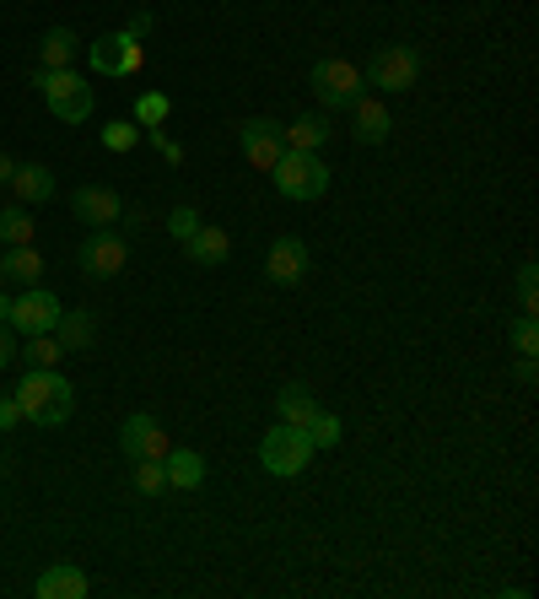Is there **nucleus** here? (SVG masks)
I'll return each mask as SVG.
<instances>
[{"label":"nucleus","mask_w":539,"mask_h":599,"mask_svg":"<svg viewBox=\"0 0 539 599\" xmlns=\"http://www.w3.org/2000/svg\"><path fill=\"white\" fill-rule=\"evenodd\" d=\"M167 114H173V103H167L162 92H140V98H135V125H140V130H156Z\"/></svg>","instance_id":"obj_26"},{"label":"nucleus","mask_w":539,"mask_h":599,"mask_svg":"<svg viewBox=\"0 0 539 599\" xmlns=\"http://www.w3.org/2000/svg\"><path fill=\"white\" fill-rule=\"evenodd\" d=\"M518 302H524V313H535V308H539V271H535V265H524V271H518Z\"/></svg>","instance_id":"obj_31"},{"label":"nucleus","mask_w":539,"mask_h":599,"mask_svg":"<svg viewBox=\"0 0 539 599\" xmlns=\"http://www.w3.org/2000/svg\"><path fill=\"white\" fill-rule=\"evenodd\" d=\"M22 427V411H16V395H0V433Z\"/></svg>","instance_id":"obj_33"},{"label":"nucleus","mask_w":539,"mask_h":599,"mask_svg":"<svg viewBox=\"0 0 539 599\" xmlns=\"http://www.w3.org/2000/svg\"><path fill=\"white\" fill-rule=\"evenodd\" d=\"M329 136H335V130H329V120H324V114H308V120L286 125V147H291V151H318Z\"/></svg>","instance_id":"obj_22"},{"label":"nucleus","mask_w":539,"mask_h":599,"mask_svg":"<svg viewBox=\"0 0 539 599\" xmlns=\"http://www.w3.org/2000/svg\"><path fill=\"white\" fill-rule=\"evenodd\" d=\"M195 227H200V211H195V205H178V211L167 216V233H173V238H189Z\"/></svg>","instance_id":"obj_32"},{"label":"nucleus","mask_w":539,"mask_h":599,"mask_svg":"<svg viewBox=\"0 0 539 599\" xmlns=\"http://www.w3.org/2000/svg\"><path fill=\"white\" fill-rule=\"evenodd\" d=\"M11 189H16L22 205H43V200L54 195V173H49L43 162H22V167L11 173Z\"/></svg>","instance_id":"obj_17"},{"label":"nucleus","mask_w":539,"mask_h":599,"mask_svg":"<svg viewBox=\"0 0 539 599\" xmlns=\"http://www.w3.org/2000/svg\"><path fill=\"white\" fill-rule=\"evenodd\" d=\"M0 244H33V216H27V205H5L0 211Z\"/></svg>","instance_id":"obj_25"},{"label":"nucleus","mask_w":539,"mask_h":599,"mask_svg":"<svg viewBox=\"0 0 539 599\" xmlns=\"http://www.w3.org/2000/svg\"><path fill=\"white\" fill-rule=\"evenodd\" d=\"M135 141H140V125H135V120H114V125L103 130V147L109 151H130Z\"/></svg>","instance_id":"obj_29"},{"label":"nucleus","mask_w":539,"mask_h":599,"mask_svg":"<svg viewBox=\"0 0 539 599\" xmlns=\"http://www.w3.org/2000/svg\"><path fill=\"white\" fill-rule=\"evenodd\" d=\"M539 378V367H535V357H524V362H518V384H535Z\"/></svg>","instance_id":"obj_36"},{"label":"nucleus","mask_w":539,"mask_h":599,"mask_svg":"<svg viewBox=\"0 0 539 599\" xmlns=\"http://www.w3.org/2000/svg\"><path fill=\"white\" fill-rule=\"evenodd\" d=\"M11 351H16V346H11V324H0V367L11 362Z\"/></svg>","instance_id":"obj_35"},{"label":"nucleus","mask_w":539,"mask_h":599,"mask_svg":"<svg viewBox=\"0 0 539 599\" xmlns=\"http://www.w3.org/2000/svg\"><path fill=\"white\" fill-rule=\"evenodd\" d=\"M389 125H394V120H389V109H384L378 98H367V92H362V98L351 103V136H356L362 147L389 141Z\"/></svg>","instance_id":"obj_14"},{"label":"nucleus","mask_w":539,"mask_h":599,"mask_svg":"<svg viewBox=\"0 0 539 599\" xmlns=\"http://www.w3.org/2000/svg\"><path fill=\"white\" fill-rule=\"evenodd\" d=\"M162 470H167V486H178V491H195L205 481V459L195 449H167L162 453Z\"/></svg>","instance_id":"obj_19"},{"label":"nucleus","mask_w":539,"mask_h":599,"mask_svg":"<svg viewBox=\"0 0 539 599\" xmlns=\"http://www.w3.org/2000/svg\"><path fill=\"white\" fill-rule=\"evenodd\" d=\"M270 178H275V189L286 195V200H318L324 189H329V167L318 162V151H280L275 157V167H270Z\"/></svg>","instance_id":"obj_3"},{"label":"nucleus","mask_w":539,"mask_h":599,"mask_svg":"<svg viewBox=\"0 0 539 599\" xmlns=\"http://www.w3.org/2000/svg\"><path fill=\"white\" fill-rule=\"evenodd\" d=\"M92 335H98V324H92V313H60V324H54V340L65 346V351H87L92 346Z\"/></svg>","instance_id":"obj_21"},{"label":"nucleus","mask_w":539,"mask_h":599,"mask_svg":"<svg viewBox=\"0 0 539 599\" xmlns=\"http://www.w3.org/2000/svg\"><path fill=\"white\" fill-rule=\"evenodd\" d=\"M162 486H167V470H162V459H135V491L156 497Z\"/></svg>","instance_id":"obj_28"},{"label":"nucleus","mask_w":539,"mask_h":599,"mask_svg":"<svg viewBox=\"0 0 539 599\" xmlns=\"http://www.w3.org/2000/svg\"><path fill=\"white\" fill-rule=\"evenodd\" d=\"M33 595H38V599H82V595H87V573H82L76 562H54V567H43V573H38Z\"/></svg>","instance_id":"obj_15"},{"label":"nucleus","mask_w":539,"mask_h":599,"mask_svg":"<svg viewBox=\"0 0 539 599\" xmlns=\"http://www.w3.org/2000/svg\"><path fill=\"white\" fill-rule=\"evenodd\" d=\"M513 346H518L524 357H535V351H539V324H535V313H524V319L513 324Z\"/></svg>","instance_id":"obj_30"},{"label":"nucleus","mask_w":539,"mask_h":599,"mask_svg":"<svg viewBox=\"0 0 539 599\" xmlns=\"http://www.w3.org/2000/svg\"><path fill=\"white\" fill-rule=\"evenodd\" d=\"M265 276L275 287H297L308 276V244L302 238H275L265 254Z\"/></svg>","instance_id":"obj_11"},{"label":"nucleus","mask_w":539,"mask_h":599,"mask_svg":"<svg viewBox=\"0 0 539 599\" xmlns=\"http://www.w3.org/2000/svg\"><path fill=\"white\" fill-rule=\"evenodd\" d=\"M0 475H5V459H0Z\"/></svg>","instance_id":"obj_40"},{"label":"nucleus","mask_w":539,"mask_h":599,"mask_svg":"<svg viewBox=\"0 0 539 599\" xmlns=\"http://www.w3.org/2000/svg\"><path fill=\"white\" fill-rule=\"evenodd\" d=\"M76 60V33L71 27H49L43 38H38V65L43 71H65Z\"/></svg>","instance_id":"obj_20"},{"label":"nucleus","mask_w":539,"mask_h":599,"mask_svg":"<svg viewBox=\"0 0 539 599\" xmlns=\"http://www.w3.org/2000/svg\"><path fill=\"white\" fill-rule=\"evenodd\" d=\"M367 82H373L378 92H410V87L421 82V54H415L410 43H384V49L373 54V65H367Z\"/></svg>","instance_id":"obj_5"},{"label":"nucleus","mask_w":539,"mask_h":599,"mask_svg":"<svg viewBox=\"0 0 539 599\" xmlns=\"http://www.w3.org/2000/svg\"><path fill=\"white\" fill-rule=\"evenodd\" d=\"M60 298L54 292H43V287H27L22 298H11V335H43V329H54L60 324Z\"/></svg>","instance_id":"obj_7"},{"label":"nucleus","mask_w":539,"mask_h":599,"mask_svg":"<svg viewBox=\"0 0 539 599\" xmlns=\"http://www.w3.org/2000/svg\"><path fill=\"white\" fill-rule=\"evenodd\" d=\"M362 87H367V76L351 60H318L313 65V92L324 109H351L362 98Z\"/></svg>","instance_id":"obj_6"},{"label":"nucleus","mask_w":539,"mask_h":599,"mask_svg":"<svg viewBox=\"0 0 539 599\" xmlns=\"http://www.w3.org/2000/svg\"><path fill=\"white\" fill-rule=\"evenodd\" d=\"M76 260H82V271H87V276H98V282H103V276H120V271H125L130 249H125V238H120V233L98 227V233L82 244V254H76Z\"/></svg>","instance_id":"obj_9"},{"label":"nucleus","mask_w":539,"mask_h":599,"mask_svg":"<svg viewBox=\"0 0 539 599\" xmlns=\"http://www.w3.org/2000/svg\"><path fill=\"white\" fill-rule=\"evenodd\" d=\"M5 276H16L22 287H38V276H43V260H38V249H33V244H16V249L5 254Z\"/></svg>","instance_id":"obj_24"},{"label":"nucleus","mask_w":539,"mask_h":599,"mask_svg":"<svg viewBox=\"0 0 539 599\" xmlns=\"http://www.w3.org/2000/svg\"><path fill=\"white\" fill-rule=\"evenodd\" d=\"M184 254L195 260V265H222L227 254H233V238L222 233V227H211V222H200L189 238H184Z\"/></svg>","instance_id":"obj_16"},{"label":"nucleus","mask_w":539,"mask_h":599,"mask_svg":"<svg viewBox=\"0 0 539 599\" xmlns=\"http://www.w3.org/2000/svg\"><path fill=\"white\" fill-rule=\"evenodd\" d=\"M5 319H11V298H0V324H5Z\"/></svg>","instance_id":"obj_38"},{"label":"nucleus","mask_w":539,"mask_h":599,"mask_svg":"<svg viewBox=\"0 0 539 599\" xmlns=\"http://www.w3.org/2000/svg\"><path fill=\"white\" fill-rule=\"evenodd\" d=\"M16 351L27 357V367H60V357H65V346L54 340V329H43V335H22Z\"/></svg>","instance_id":"obj_23"},{"label":"nucleus","mask_w":539,"mask_h":599,"mask_svg":"<svg viewBox=\"0 0 539 599\" xmlns=\"http://www.w3.org/2000/svg\"><path fill=\"white\" fill-rule=\"evenodd\" d=\"M308 459H313V444H308V433H302V427L275 422L265 438H260V464H265L270 475H280V481L302 475V470H308Z\"/></svg>","instance_id":"obj_4"},{"label":"nucleus","mask_w":539,"mask_h":599,"mask_svg":"<svg viewBox=\"0 0 539 599\" xmlns=\"http://www.w3.org/2000/svg\"><path fill=\"white\" fill-rule=\"evenodd\" d=\"M238 147H243V157L254 162V167H275V157L286 151V125L280 120H249L243 130H238Z\"/></svg>","instance_id":"obj_10"},{"label":"nucleus","mask_w":539,"mask_h":599,"mask_svg":"<svg viewBox=\"0 0 539 599\" xmlns=\"http://www.w3.org/2000/svg\"><path fill=\"white\" fill-rule=\"evenodd\" d=\"M11 173H16V162H11V157L0 151V184H11Z\"/></svg>","instance_id":"obj_37"},{"label":"nucleus","mask_w":539,"mask_h":599,"mask_svg":"<svg viewBox=\"0 0 539 599\" xmlns=\"http://www.w3.org/2000/svg\"><path fill=\"white\" fill-rule=\"evenodd\" d=\"M146 136H151V147L162 151L167 162H178V157H184V151H178V147H173V141H167V136H162V125H156V130H146Z\"/></svg>","instance_id":"obj_34"},{"label":"nucleus","mask_w":539,"mask_h":599,"mask_svg":"<svg viewBox=\"0 0 539 599\" xmlns=\"http://www.w3.org/2000/svg\"><path fill=\"white\" fill-rule=\"evenodd\" d=\"M302 433H308L313 449H335V444H340V416H335V411H313V422H308Z\"/></svg>","instance_id":"obj_27"},{"label":"nucleus","mask_w":539,"mask_h":599,"mask_svg":"<svg viewBox=\"0 0 539 599\" xmlns=\"http://www.w3.org/2000/svg\"><path fill=\"white\" fill-rule=\"evenodd\" d=\"M0 282H5V260H0Z\"/></svg>","instance_id":"obj_39"},{"label":"nucleus","mask_w":539,"mask_h":599,"mask_svg":"<svg viewBox=\"0 0 539 599\" xmlns=\"http://www.w3.org/2000/svg\"><path fill=\"white\" fill-rule=\"evenodd\" d=\"M313 411H318V400H313V389H308V384H286V389L275 395V416H280L286 427H308V422H313Z\"/></svg>","instance_id":"obj_18"},{"label":"nucleus","mask_w":539,"mask_h":599,"mask_svg":"<svg viewBox=\"0 0 539 599\" xmlns=\"http://www.w3.org/2000/svg\"><path fill=\"white\" fill-rule=\"evenodd\" d=\"M33 87L43 92V103H49V114L60 120V125H82L87 114H92V87L65 65V71H33Z\"/></svg>","instance_id":"obj_2"},{"label":"nucleus","mask_w":539,"mask_h":599,"mask_svg":"<svg viewBox=\"0 0 539 599\" xmlns=\"http://www.w3.org/2000/svg\"><path fill=\"white\" fill-rule=\"evenodd\" d=\"M120 453H125V459H162V453H167L162 422H156V416H130V422L120 427Z\"/></svg>","instance_id":"obj_12"},{"label":"nucleus","mask_w":539,"mask_h":599,"mask_svg":"<svg viewBox=\"0 0 539 599\" xmlns=\"http://www.w3.org/2000/svg\"><path fill=\"white\" fill-rule=\"evenodd\" d=\"M16 411L33 427H65L76 411V389L54 367H27V378L16 384Z\"/></svg>","instance_id":"obj_1"},{"label":"nucleus","mask_w":539,"mask_h":599,"mask_svg":"<svg viewBox=\"0 0 539 599\" xmlns=\"http://www.w3.org/2000/svg\"><path fill=\"white\" fill-rule=\"evenodd\" d=\"M140 60H146V49L135 43L130 33H103V38L92 43V71H98V76H135Z\"/></svg>","instance_id":"obj_8"},{"label":"nucleus","mask_w":539,"mask_h":599,"mask_svg":"<svg viewBox=\"0 0 539 599\" xmlns=\"http://www.w3.org/2000/svg\"><path fill=\"white\" fill-rule=\"evenodd\" d=\"M71 205H76V216H82L87 227H114V222L125 216L120 195H114V189H103V184H82Z\"/></svg>","instance_id":"obj_13"}]
</instances>
